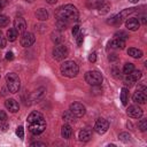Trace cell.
Instances as JSON below:
<instances>
[{"mask_svg":"<svg viewBox=\"0 0 147 147\" xmlns=\"http://www.w3.org/2000/svg\"><path fill=\"white\" fill-rule=\"evenodd\" d=\"M34 146H41V147H46V144H45V142H39V141H36V142H32V144H31V147H34Z\"/></svg>","mask_w":147,"mask_h":147,"instance_id":"obj_41","label":"cell"},{"mask_svg":"<svg viewBox=\"0 0 147 147\" xmlns=\"http://www.w3.org/2000/svg\"><path fill=\"white\" fill-rule=\"evenodd\" d=\"M113 75H114L115 77H119V76H121V74H119V70H117L116 68H113Z\"/></svg>","mask_w":147,"mask_h":147,"instance_id":"obj_43","label":"cell"},{"mask_svg":"<svg viewBox=\"0 0 147 147\" xmlns=\"http://www.w3.org/2000/svg\"><path fill=\"white\" fill-rule=\"evenodd\" d=\"M78 138H79V140L83 141V142L88 141V140L92 138V130L88 129V127L82 129V130L79 131V133H78Z\"/></svg>","mask_w":147,"mask_h":147,"instance_id":"obj_16","label":"cell"},{"mask_svg":"<svg viewBox=\"0 0 147 147\" xmlns=\"http://www.w3.org/2000/svg\"><path fill=\"white\" fill-rule=\"evenodd\" d=\"M88 61H90V62H95V61H96V54H95V52H92V53L88 55Z\"/></svg>","mask_w":147,"mask_h":147,"instance_id":"obj_37","label":"cell"},{"mask_svg":"<svg viewBox=\"0 0 147 147\" xmlns=\"http://www.w3.org/2000/svg\"><path fill=\"white\" fill-rule=\"evenodd\" d=\"M59 0H46V2H48L49 5H54V3H56Z\"/></svg>","mask_w":147,"mask_h":147,"instance_id":"obj_44","label":"cell"},{"mask_svg":"<svg viewBox=\"0 0 147 147\" xmlns=\"http://www.w3.org/2000/svg\"><path fill=\"white\" fill-rule=\"evenodd\" d=\"M16 134H17L18 138L23 139V137H24V127H23V126H18V127L16 129Z\"/></svg>","mask_w":147,"mask_h":147,"instance_id":"obj_35","label":"cell"},{"mask_svg":"<svg viewBox=\"0 0 147 147\" xmlns=\"http://www.w3.org/2000/svg\"><path fill=\"white\" fill-rule=\"evenodd\" d=\"M114 37L117 38V39H121V40H126V39L129 38L127 33L124 32V31H117V32L114 34Z\"/></svg>","mask_w":147,"mask_h":147,"instance_id":"obj_26","label":"cell"},{"mask_svg":"<svg viewBox=\"0 0 147 147\" xmlns=\"http://www.w3.org/2000/svg\"><path fill=\"white\" fill-rule=\"evenodd\" d=\"M6 83H7V87L9 90L10 93H17L21 86V80L20 77L14 74V72H9L6 75Z\"/></svg>","mask_w":147,"mask_h":147,"instance_id":"obj_4","label":"cell"},{"mask_svg":"<svg viewBox=\"0 0 147 147\" xmlns=\"http://www.w3.org/2000/svg\"><path fill=\"white\" fill-rule=\"evenodd\" d=\"M69 110H70V113H71L75 117H82V116H84L85 113H86L85 106H84L83 103H80V102H72V103L70 105Z\"/></svg>","mask_w":147,"mask_h":147,"instance_id":"obj_9","label":"cell"},{"mask_svg":"<svg viewBox=\"0 0 147 147\" xmlns=\"http://www.w3.org/2000/svg\"><path fill=\"white\" fill-rule=\"evenodd\" d=\"M118 138H119V140L123 141V142H129V141L131 140V136H130L127 132H122V133H119Z\"/></svg>","mask_w":147,"mask_h":147,"instance_id":"obj_27","label":"cell"},{"mask_svg":"<svg viewBox=\"0 0 147 147\" xmlns=\"http://www.w3.org/2000/svg\"><path fill=\"white\" fill-rule=\"evenodd\" d=\"M126 114L132 118H140L142 116V109L139 106H130L126 110Z\"/></svg>","mask_w":147,"mask_h":147,"instance_id":"obj_13","label":"cell"},{"mask_svg":"<svg viewBox=\"0 0 147 147\" xmlns=\"http://www.w3.org/2000/svg\"><path fill=\"white\" fill-rule=\"evenodd\" d=\"M60 71L64 77L74 78V77H76L78 75L79 68H78V65H77V63L75 61H65V62H63L61 64Z\"/></svg>","mask_w":147,"mask_h":147,"instance_id":"obj_3","label":"cell"},{"mask_svg":"<svg viewBox=\"0 0 147 147\" xmlns=\"http://www.w3.org/2000/svg\"><path fill=\"white\" fill-rule=\"evenodd\" d=\"M17 38V31L15 29H9L7 31V39L9 41H15Z\"/></svg>","mask_w":147,"mask_h":147,"instance_id":"obj_23","label":"cell"},{"mask_svg":"<svg viewBox=\"0 0 147 147\" xmlns=\"http://www.w3.org/2000/svg\"><path fill=\"white\" fill-rule=\"evenodd\" d=\"M14 29L17 31V33H23L25 32L26 29V22L22 16H17L14 20Z\"/></svg>","mask_w":147,"mask_h":147,"instance_id":"obj_12","label":"cell"},{"mask_svg":"<svg viewBox=\"0 0 147 147\" xmlns=\"http://www.w3.org/2000/svg\"><path fill=\"white\" fill-rule=\"evenodd\" d=\"M34 41H36V37L31 32H23L20 39V42L23 47H30L34 44Z\"/></svg>","mask_w":147,"mask_h":147,"instance_id":"obj_10","label":"cell"},{"mask_svg":"<svg viewBox=\"0 0 147 147\" xmlns=\"http://www.w3.org/2000/svg\"><path fill=\"white\" fill-rule=\"evenodd\" d=\"M28 129L32 134H40L46 129V121L41 113L32 111L26 119Z\"/></svg>","mask_w":147,"mask_h":147,"instance_id":"obj_1","label":"cell"},{"mask_svg":"<svg viewBox=\"0 0 147 147\" xmlns=\"http://www.w3.org/2000/svg\"><path fill=\"white\" fill-rule=\"evenodd\" d=\"M78 33H79V26L78 25H75L72 28V34H74V37H77Z\"/></svg>","mask_w":147,"mask_h":147,"instance_id":"obj_40","label":"cell"},{"mask_svg":"<svg viewBox=\"0 0 147 147\" xmlns=\"http://www.w3.org/2000/svg\"><path fill=\"white\" fill-rule=\"evenodd\" d=\"M109 127V123L105 119V118H98L95 121V124H94V131L99 134H103L107 132Z\"/></svg>","mask_w":147,"mask_h":147,"instance_id":"obj_11","label":"cell"},{"mask_svg":"<svg viewBox=\"0 0 147 147\" xmlns=\"http://www.w3.org/2000/svg\"><path fill=\"white\" fill-rule=\"evenodd\" d=\"M130 75L132 76V78H133L136 82H138V80L141 78V71H140V70H136V69H134Z\"/></svg>","mask_w":147,"mask_h":147,"instance_id":"obj_34","label":"cell"},{"mask_svg":"<svg viewBox=\"0 0 147 147\" xmlns=\"http://www.w3.org/2000/svg\"><path fill=\"white\" fill-rule=\"evenodd\" d=\"M36 17L39 20V21H46L48 18V11L45 9V8H39L37 11H36Z\"/></svg>","mask_w":147,"mask_h":147,"instance_id":"obj_20","label":"cell"},{"mask_svg":"<svg viewBox=\"0 0 147 147\" xmlns=\"http://www.w3.org/2000/svg\"><path fill=\"white\" fill-rule=\"evenodd\" d=\"M14 59V54H13V52H7V54H6V60H13Z\"/></svg>","mask_w":147,"mask_h":147,"instance_id":"obj_42","label":"cell"},{"mask_svg":"<svg viewBox=\"0 0 147 147\" xmlns=\"http://www.w3.org/2000/svg\"><path fill=\"white\" fill-rule=\"evenodd\" d=\"M138 127H139V130L141 131V132H145L146 130H147V119H140L139 121V123H138Z\"/></svg>","mask_w":147,"mask_h":147,"instance_id":"obj_30","label":"cell"},{"mask_svg":"<svg viewBox=\"0 0 147 147\" xmlns=\"http://www.w3.org/2000/svg\"><path fill=\"white\" fill-rule=\"evenodd\" d=\"M129 1H130V2H133V3H138L140 0H129Z\"/></svg>","mask_w":147,"mask_h":147,"instance_id":"obj_48","label":"cell"},{"mask_svg":"<svg viewBox=\"0 0 147 147\" xmlns=\"http://www.w3.org/2000/svg\"><path fill=\"white\" fill-rule=\"evenodd\" d=\"M5 46H6V39L3 38L2 33L0 32V48H3Z\"/></svg>","mask_w":147,"mask_h":147,"instance_id":"obj_38","label":"cell"},{"mask_svg":"<svg viewBox=\"0 0 147 147\" xmlns=\"http://www.w3.org/2000/svg\"><path fill=\"white\" fill-rule=\"evenodd\" d=\"M134 70V65H133V63H125L124 64V67H123V74L124 75H129V74H131L132 71Z\"/></svg>","mask_w":147,"mask_h":147,"instance_id":"obj_24","label":"cell"},{"mask_svg":"<svg viewBox=\"0 0 147 147\" xmlns=\"http://www.w3.org/2000/svg\"><path fill=\"white\" fill-rule=\"evenodd\" d=\"M136 83V80L132 78V76L129 74V75H125V78H124V84L125 85H129V87L130 86H132L133 84Z\"/></svg>","mask_w":147,"mask_h":147,"instance_id":"obj_29","label":"cell"},{"mask_svg":"<svg viewBox=\"0 0 147 147\" xmlns=\"http://www.w3.org/2000/svg\"><path fill=\"white\" fill-rule=\"evenodd\" d=\"M108 59H109V60H111V61H113V60H116V59H117V57H116V56H115V54H111V55H109V57H108Z\"/></svg>","mask_w":147,"mask_h":147,"instance_id":"obj_45","label":"cell"},{"mask_svg":"<svg viewBox=\"0 0 147 147\" xmlns=\"http://www.w3.org/2000/svg\"><path fill=\"white\" fill-rule=\"evenodd\" d=\"M141 23H142V24H146V17H145V16L141 17Z\"/></svg>","mask_w":147,"mask_h":147,"instance_id":"obj_47","label":"cell"},{"mask_svg":"<svg viewBox=\"0 0 147 147\" xmlns=\"http://www.w3.org/2000/svg\"><path fill=\"white\" fill-rule=\"evenodd\" d=\"M56 20L64 21V22H72L78 20V10L74 5H64L56 9L55 11Z\"/></svg>","mask_w":147,"mask_h":147,"instance_id":"obj_2","label":"cell"},{"mask_svg":"<svg viewBox=\"0 0 147 147\" xmlns=\"http://www.w3.org/2000/svg\"><path fill=\"white\" fill-rule=\"evenodd\" d=\"M5 107L10 111V113H17L20 109V105L15 99H7L5 101Z\"/></svg>","mask_w":147,"mask_h":147,"instance_id":"obj_15","label":"cell"},{"mask_svg":"<svg viewBox=\"0 0 147 147\" xmlns=\"http://www.w3.org/2000/svg\"><path fill=\"white\" fill-rule=\"evenodd\" d=\"M63 119L67 121V122H75V116H74V115L70 113V110H69V111L64 113V115H63Z\"/></svg>","mask_w":147,"mask_h":147,"instance_id":"obj_32","label":"cell"},{"mask_svg":"<svg viewBox=\"0 0 147 147\" xmlns=\"http://www.w3.org/2000/svg\"><path fill=\"white\" fill-rule=\"evenodd\" d=\"M9 23V18L6 15H1L0 14V28H5L7 26Z\"/></svg>","mask_w":147,"mask_h":147,"instance_id":"obj_31","label":"cell"},{"mask_svg":"<svg viewBox=\"0 0 147 147\" xmlns=\"http://www.w3.org/2000/svg\"><path fill=\"white\" fill-rule=\"evenodd\" d=\"M52 40L55 42V44H59L61 40H62V37H61V33L59 31H55L52 33Z\"/></svg>","mask_w":147,"mask_h":147,"instance_id":"obj_28","label":"cell"},{"mask_svg":"<svg viewBox=\"0 0 147 147\" xmlns=\"http://www.w3.org/2000/svg\"><path fill=\"white\" fill-rule=\"evenodd\" d=\"M108 46L111 48H116V49H123L125 46V40H121L117 38H114L113 40H110L108 42Z\"/></svg>","mask_w":147,"mask_h":147,"instance_id":"obj_17","label":"cell"},{"mask_svg":"<svg viewBox=\"0 0 147 147\" xmlns=\"http://www.w3.org/2000/svg\"><path fill=\"white\" fill-rule=\"evenodd\" d=\"M86 6L90 9H98L101 14H106L110 9V5L107 0H87Z\"/></svg>","mask_w":147,"mask_h":147,"instance_id":"obj_5","label":"cell"},{"mask_svg":"<svg viewBox=\"0 0 147 147\" xmlns=\"http://www.w3.org/2000/svg\"><path fill=\"white\" fill-rule=\"evenodd\" d=\"M147 90L145 86H140L136 92L134 94L132 95V100L136 102V103H139V105H142L146 102V99H147Z\"/></svg>","mask_w":147,"mask_h":147,"instance_id":"obj_8","label":"cell"},{"mask_svg":"<svg viewBox=\"0 0 147 147\" xmlns=\"http://www.w3.org/2000/svg\"><path fill=\"white\" fill-rule=\"evenodd\" d=\"M137 11V8H127V9H124V10H122L119 14H117L118 16H119V18H121V21L123 22L125 18H127V16H130L131 14H133V13H136Z\"/></svg>","mask_w":147,"mask_h":147,"instance_id":"obj_19","label":"cell"},{"mask_svg":"<svg viewBox=\"0 0 147 147\" xmlns=\"http://www.w3.org/2000/svg\"><path fill=\"white\" fill-rule=\"evenodd\" d=\"M121 23H122V21L118 15H114L113 17H110L108 20V24H111V25H119Z\"/></svg>","mask_w":147,"mask_h":147,"instance_id":"obj_25","label":"cell"},{"mask_svg":"<svg viewBox=\"0 0 147 147\" xmlns=\"http://www.w3.org/2000/svg\"><path fill=\"white\" fill-rule=\"evenodd\" d=\"M68 22H64V21H60V20H56V26L60 29V30H65L67 26H68Z\"/></svg>","mask_w":147,"mask_h":147,"instance_id":"obj_33","label":"cell"},{"mask_svg":"<svg viewBox=\"0 0 147 147\" xmlns=\"http://www.w3.org/2000/svg\"><path fill=\"white\" fill-rule=\"evenodd\" d=\"M68 55H69V51L64 45H57L53 49V57L56 61H62L65 57H68Z\"/></svg>","mask_w":147,"mask_h":147,"instance_id":"obj_7","label":"cell"},{"mask_svg":"<svg viewBox=\"0 0 147 147\" xmlns=\"http://www.w3.org/2000/svg\"><path fill=\"white\" fill-rule=\"evenodd\" d=\"M85 78V82L88 84V85H92V86H100L102 80H103V77L102 75L96 71V70H90L85 74L84 76Z\"/></svg>","mask_w":147,"mask_h":147,"instance_id":"obj_6","label":"cell"},{"mask_svg":"<svg viewBox=\"0 0 147 147\" xmlns=\"http://www.w3.org/2000/svg\"><path fill=\"white\" fill-rule=\"evenodd\" d=\"M71 134H72V129H71V126H70L69 124H63L62 127H61V136H62V138H64V139H70Z\"/></svg>","mask_w":147,"mask_h":147,"instance_id":"obj_18","label":"cell"},{"mask_svg":"<svg viewBox=\"0 0 147 147\" xmlns=\"http://www.w3.org/2000/svg\"><path fill=\"white\" fill-rule=\"evenodd\" d=\"M125 26H126L130 31H137V30L139 29V26H140V22H139V20L136 18V17H130V18L126 20Z\"/></svg>","mask_w":147,"mask_h":147,"instance_id":"obj_14","label":"cell"},{"mask_svg":"<svg viewBox=\"0 0 147 147\" xmlns=\"http://www.w3.org/2000/svg\"><path fill=\"white\" fill-rule=\"evenodd\" d=\"M82 42H83V33L80 32V33H78V34H77V45H78V46H80V45H82Z\"/></svg>","mask_w":147,"mask_h":147,"instance_id":"obj_39","label":"cell"},{"mask_svg":"<svg viewBox=\"0 0 147 147\" xmlns=\"http://www.w3.org/2000/svg\"><path fill=\"white\" fill-rule=\"evenodd\" d=\"M3 7H5V3H3V1H2V0H0V11L3 9Z\"/></svg>","mask_w":147,"mask_h":147,"instance_id":"obj_46","label":"cell"},{"mask_svg":"<svg viewBox=\"0 0 147 147\" xmlns=\"http://www.w3.org/2000/svg\"><path fill=\"white\" fill-rule=\"evenodd\" d=\"M127 54L134 59H140L142 56V51L141 49H138V48H129L127 49Z\"/></svg>","mask_w":147,"mask_h":147,"instance_id":"obj_21","label":"cell"},{"mask_svg":"<svg viewBox=\"0 0 147 147\" xmlns=\"http://www.w3.org/2000/svg\"><path fill=\"white\" fill-rule=\"evenodd\" d=\"M6 121H7V115H6V113L2 111V110H0V124L6 123Z\"/></svg>","mask_w":147,"mask_h":147,"instance_id":"obj_36","label":"cell"},{"mask_svg":"<svg viewBox=\"0 0 147 147\" xmlns=\"http://www.w3.org/2000/svg\"><path fill=\"white\" fill-rule=\"evenodd\" d=\"M127 99H129V90L126 87H123L121 90V101L123 106L127 105Z\"/></svg>","mask_w":147,"mask_h":147,"instance_id":"obj_22","label":"cell"}]
</instances>
